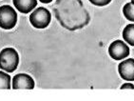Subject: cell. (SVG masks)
<instances>
[{
	"instance_id": "6da1fadb",
	"label": "cell",
	"mask_w": 134,
	"mask_h": 101,
	"mask_svg": "<svg viewBox=\"0 0 134 101\" xmlns=\"http://www.w3.org/2000/svg\"><path fill=\"white\" fill-rule=\"evenodd\" d=\"M19 55L15 49L5 48L0 52V69L8 73H13L17 69Z\"/></svg>"
},
{
	"instance_id": "7a4b0ae2",
	"label": "cell",
	"mask_w": 134,
	"mask_h": 101,
	"mask_svg": "<svg viewBox=\"0 0 134 101\" xmlns=\"http://www.w3.org/2000/svg\"><path fill=\"white\" fill-rule=\"evenodd\" d=\"M52 20V14L47 9L39 7L31 13L30 22L36 29H45L49 26Z\"/></svg>"
},
{
	"instance_id": "3957f363",
	"label": "cell",
	"mask_w": 134,
	"mask_h": 101,
	"mask_svg": "<svg viewBox=\"0 0 134 101\" xmlns=\"http://www.w3.org/2000/svg\"><path fill=\"white\" fill-rule=\"evenodd\" d=\"M17 14L15 10L9 5L0 7V27L4 30H10L16 25Z\"/></svg>"
},
{
	"instance_id": "277c9868",
	"label": "cell",
	"mask_w": 134,
	"mask_h": 101,
	"mask_svg": "<svg viewBox=\"0 0 134 101\" xmlns=\"http://www.w3.org/2000/svg\"><path fill=\"white\" fill-rule=\"evenodd\" d=\"M130 54L129 46L122 40L112 42L108 48V55L114 60H122L127 57Z\"/></svg>"
},
{
	"instance_id": "5b68a950",
	"label": "cell",
	"mask_w": 134,
	"mask_h": 101,
	"mask_svg": "<svg viewBox=\"0 0 134 101\" xmlns=\"http://www.w3.org/2000/svg\"><path fill=\"white\" fill-rule=\"evenodd\" d=\"M14 90L24 89V90H32L34 88V80L31 75L27 73H18L13 78V86Z\"/></svg>"
},
{
	"instance_id": "8992f818",
	"label": "cell",
	"mask_w": 134,
	"mask_h": 101,
	"mask_svg": "<svg viewBox=\"0 0 134 101\" xmlns=\"http://www.w3.org/2000/svg\"><path fill=\"white\" fill-rule=\"evenodd\" d=\"M119 75L124 80L126 81H134V59L124 60L118 65Z\"/></svg>"
},
{
	"instance_id": "52a82bcc",
	"label": "cell",
	"mask_w": 134,
	"mask_h": 101,
	"mask_svg": "<svg viewBox=\"0 0 134 101\" xmlns=\"http://www.w3.org/2000/svg\"><path fill=\"white\" fill-rule=\"evenodd\" d=\"M16 10L22 13H29L37 5V0H13Z\"/></svg>"
},
{
	"instance_id": "ba28073f",
	"label": "cell",
	"mask_w": 134,
	"mask_h": 101,
	"mask_svg": "<svg viewBox=\"0 0 134 101\" xmlns=\"http://www.w3.org/2000/svg\"><path fill=\"white\" fill-rule=\"evenodd\" d=\"M123 38L130 46H134V24H129L123 31Z\"/></svg>"
},
{
	"instance_id": "9c48e42d",
	"label": "cell",
	"mask_w": 134,
	"mask_h": 101,
	"mask_svg": "<svg viewBox=\"0 0 134 101\" xmlns=\"http://www.w3.org/2000/svg\"><path fill=\"white\" fill-rule=\"evenodd\" d=\"M10 76L9 73L0 71V90H10L12 88L10 86Z\"/></svg>"
},
{
	"instance_id": "30bf717a",
	"label": "cell",
	"mask_w": 134,
	"mask_h": 101,
	"mask_svg": "<svg viewBox=\"0 0 134 101\" xmlns=\"http://www.w3.org/2000/svg\"><path fill=\"white\" fill-rule=\"evenodd\" d=\"M123 13L125 17L129 21L134 22V4L132 2L126 3L123 8Z\"/></svg>"
},
{
	"instance_id": "8fae6325",
	"label": "cell",
	"mask_w": 134,
	"mask_h": 101,
	"mask_svg": "<svg viewBox=\"0 0 134 101\" xmlns=\"http://www.w3.org/2000/svg\"><path fill=\"white\" fill-rule=\"evenodd\" d=\"M90 3H92L93 5L99 6V7H103L111 2V0H90Z\"/></svg>"
},
{
	"instance_id": "7c38bea8",
	"label": "cell",
	"mask_w": 134,
	"mask_h": 101,
	"mask_svg": "<svg viewBox=\"0 0 134 101\" xmlns=\"http://www.w3.org/2000/svg\"><path fill=\"white\" fill-rule=\"evenodd\" d=\"M120 89H121V90H125V89H131V90H133L134 85L131 84V83H125V84H123V85L121 86Z\"/></svg>"
},
{
	"instance_id": "4fadbf2b",
	"label": "cell",
	"mask_w": 134,
	"mask_h": 101,
	"mask_svg": "<svg viewBox=\"0 0 134 101\" xmlns=\"http://www.w3.org/2000/svg\"><path fill=\"white\" fill-rule=\"evenodd\" d=\"M41 3H44V4H48V3H51L52 0H39Z\"/></svg>"
},
{
	"instance_id": "5bb4252c",
	"label": "cell",
	"mask_w": 134,
	"mask_h": 101,
	"mask_svg": "<svg viewBox=\"0 0 134 101\" xmlns=\"http://www.w3.org/2000/svg\"><path fill=\"white\" fill-rule=\"evenodd\" d=\"M130 1H131V2H132V3H133V4H134V0H130Z\"/></svg>"
}]
</instances>
